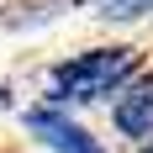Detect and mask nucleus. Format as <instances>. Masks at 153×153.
Segmentation results:
<instances>
[{"label":"nucleus","instance_id":"obj_1","mask_svg":"<svg viewBox=\"0 0 153 153\" xmlns=\"http://www.w3.org/2000/svg\"><path fill=\"white\" fill-rule=\"evenodd\" d=\"M143 63H148V53H143L137 42H122V37H116V42H90V48L63 53V58H53L42 69L37 100L69 106V111H95V106L106 111V100L137 74Z\"/></svg>","mask_w":153,"mask_h":153},{"label":"nucleus","instance_id":"obj_2","mask_svg":"<svg viewBox=\"0 0 153 153\" xmlns=\"http://www.w3.org/2000/svg\"><path fill=\"white\" fill-rule=\"evenodd\" d=\"M16 116H21V132H27L42 153H111V143L100 137L79 111H69V106H48V100L32 95Z\"/></svg>","mask_w":153,"mask_h":153},{"label":"nucleus","instance_id":"obj_3","mask_svg":"<svg viewBox=\"0 0 153 153\" xmlns=\"http://www.w3.org/2000/svg\"><path fill=\"white\" fill-rule=\"evenodd\" d=\"M106 127L127 148H137V143L153 137V63H143L137 74L106 100Z\"/></svg>","mask_w":153,"mask_h":153},{"label":"nucleus","instance_id":"obj_4","mask_svg":"<svg viewBox=\"0 0 153 153\" xmlns=\"http://www.w3.org/2000/svg\"><path fill=\"white\" fill-rule=\"evenodd\" d=\"M74 5H90V0H0V32H16V37L42 32L53 21H63Z\"/></svg>","mask_w":153,"mask_h":153},{"label":"nucleus","instance_id":"obj_5","mask_svg":"<svg viewBox=\"0 0 153 153\" xmlns=\"http://www.w3.org/2000/svg\"><path fill=\"white\" fill-rule=\"evenodd\" d=\"M90 16L100 27H137L153 16V0H90Z\"/></svg>","mask_w":153,"mask_h":153},{"label":"nucleus","instance_id":"obj_6","mask_svg":"<svg viewBox=\"0 0 153 153\" xmlns=\"http://www.w3.org/2000/svg\"><path fill=\"white\" fill-rule=\"evenodd\" d=\"M16 111H21V95L11 79H0V116H16Z\"/></svg>","mask_w":153,"mask_h":153},{"label":"nucleus","instance_id":"obj_7","mask_svg":"<svg viewBox=\"0 0 153 153\" xmlns=\"http://www.w3.org/2000/svg\"><path fill=\"white\" fill-rule=\"evenodd\" d=\"M132 153H153V137H148V143H137V148H132Z\"/></svg>","mask_w":153,"mask_h":153}]
</instances>
